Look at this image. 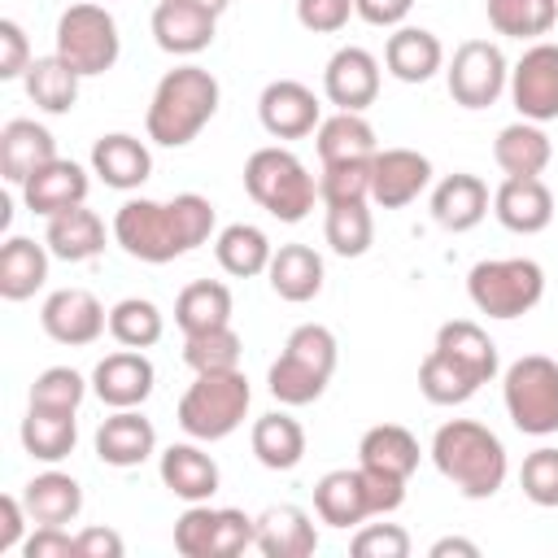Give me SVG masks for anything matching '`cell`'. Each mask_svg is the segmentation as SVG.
<instances>
[{
	"label": "cell",
	"instance_id": "cell-1",
	"mask_svg": "<svg viewBox=\"0 0 558 558\" xmlns=\"http://www.w3.org/2000/svg\"><path fill=\"white\" fill-rule=\"evenodd\" d=\"M214 235V205L201 192H179L174 201L131 196L113 214V240L126 257L166 266Z\"/></svg>",
	"mask_w": 558,
	"mask_h": 558
},
{
	"label": "cell",
	"instance_id": "cell-2",
	"mask_svg": "<svg viewBox=\"0 0 558 558\" xmlns=\"http://www.w3.org/2000/svg\"><path fill=\"white\" fill-rule=\"evenodd\" d=\"M432 462L436 471L466 497V501H488L501 493L506 484V471H510V458H506V445L493 427L475 423V418H449L436 427L432 436Z\"/></svg>",
	"mask_w": 558,
	"mask_h": 558
},
{
	"label": "cell",
	"instance_id": "cell-3",
	"mask_svg": "<svg viewBox=\"0 0 558 558\" xmlns=\"http://www.w3.org/2000/svg\"><path fill=\"white\" fill-rule=\"evenodd\" d=\"M218 100H222V87L205 65H174L153 87L144 131L161 148H183L209 126V118L218 113Z\"/></svg>",
	"mask_w": 558,
	"mask_h": 558
},
{
	"label": "cell",
	"instance_id": "cell-4",
	"mask_svg": "<svg viewBox=\"0 0 558 558\" xmlns=\"http://www.w3.org/2000/svg\"><path fill=\"white\" fill-rule=\"evenodd\" d=\"M336 336L323 323H301L292 327V336L283 340L279 357L266 371V388L279 405H310L327 392L331 375H336Z\"/></svg>",
	"mask_w": 558,
	"mask_h": 558
},
{
	"label": "cell",
	"instance_id": "cell-5",
	"mask_svg": "<svg viewBox=\"0 0 558 558\" xmlns=\"http://www.w3.org/2000/svg\"><path fill=\"white\" fill-rule=\"evenodd\" d=\"M244 192L270 218H279V222H301L314 209V201H318L314 174L283 144H266V148L248 153V161H244Z\"/></svg>",
	"mask_w": 558,
	"mask_h": 558
},
{
	"label": "cell",
	"instance_id": "cell-6",
	"mask_svg": "<svg viewBox=\"0 0 558 558\" xmlns=\"http://www.w3.org/2000/svg\"><path fill=\"white\" fill-rule=\"evenodd\" d=\"M248 401H253V388H248V375L235 366V371H201L187 392L179 397V427L192 436V440H227L244 414H248Z\"/></svg>",
	"mask_w": 558,
	"mask_h": 558
},
{
	"label": "cell",
	"instance_id": "cell-7",
	"mask_svg": "<svg viewBox=\"0 0 558 558\" xmlns=\"http://www.w3.org/2000/svg\"><path fill=\"white\" fill-rule=\"evenodd\" d=\"M466 296L488 318L532 314L541 305V296H545V270L532 257H488V262L471 266Z\"/></svg>",
	"mask_w": 558,
	"mask_h": 558
},
{
	"label": "cell",
	"instance_id": "cell-8",
	"mask_svg": "<svg viewBox=\"0 0 558 558\" xmlns=\"http://www.w3.org/2000/svg\"><path fill=\"white\" fill-rule=\"evenodd\" d=\"M501 401L523 436L558 432V362L545 353H523L501 375Z\"/></svg>",
	"mask_w": 558,
	"mask_h": 558
},
{
	"label": "cell",
	"instance_id": "cell-9",
	"mask_svg": "<svg viewBox=\"0 0 558 558\" xmlns=\"http://www.w3.org/2000/svg\"><path fill=\"white\" fill-rule=\"evenodd\" d=\"M57 57L65 65H74L83 78L92 74H105L118 65V52H122V35H118V22L105 4H70L61 17H57Z\"/></svg>",
	"mask_w": 558,
	"mask_h": 558
},
{
	"label": "cell",
	"instance_id": "cell-10",
	"mask_svg": "<svg viewBox=\"0 0 558 558\" xmlns=\"http://www.w3.org/2000/svg\"><path fill=\"white\" fill-rule=\"evenodd\" d=\"M445 83L453 105L462 109H488L510 87V61L493 39H466L453 48L445 65Z\"/></svg>",
	"mask_w": 558,
	"mask_h": 558
},
{
	"label": "cell",
	"instance_id": "cell-11",
	"mask_svg": "<svg viewBox=\"0 0 558 558\" xmlns=\"http://www.w3.org/2000/svg\"><path fill=\"white\" fill-rule=\"evenodd\" d=\"M510 100L527 122L545 126L558 118V44L536 39L523 48V57L510 65Z\"/></svg>",
	"mask_w": 558,
	"mask_h": 558
},
{
	"label": "cell",
	"instance_id": "cell-12",
	"mask_svg": "<svg viewBox=\"0 0 558 558\" xmlns=\"http://www.w3.org/2000/svg\"><path fill=\"white\" fill-rule=\"evenodd\" d=\"M39 327H44L48 340L83 349V344H96L109 331V310L87 288H57L39 305Z\"/></svg>",
	"mask_w": 558,
	"mask_h": 558
},
{
	"label": "cell",
	"instance_id": "cell-13",
	"mask_svg": "<svg viewBox=\"0 0 558 558\" xmlns=\"http://www.w3.org/2000/svg\"><path fill=\"white\" fill-rule=\"evenodd\" d=\"M257 118H262V131L270 140H305L318 131L323 122V105L318 96L296 83V78H275L262 87L257 96Z\"/></svg>",
	"mask_w": 558,
	"mask_h": 558
},
{
	"label": "cell",
	"instance_id": "cell-14",
	"mask_svg": "<svg viewBox=\"0 0 558 558\" xmlns=\"http://www.w3.org/2000/svg\"><path fill=\"white\" fill-rule=\"evenodd\" d=\"M323 96L344 113H366L379 96V61L357 44L336 48L323 70Z\"/></svg>",
	"mask_w": 558,
	"mask_h": 558
},
{
	"label": "cell",
	"instance_id": "cell-15",
	"mask_svg": "<svg viewBox=\"0 0 558 558\" xmlns=\"http://www.w3.org/2000/svg\"><path fill=\"white\" fill-rule=\"evenodd\" d=\"M432 183V161L418 148H379L371 157V201L379 209H401L418 201Z\"/></svg>",
	"mask_w": 558,
	"mask_h": 558
},
{
	"label": "cell",
	"instance_id": "cell-16",
	"mask_svg": "<svg viewBox=\"0 0 558 558\" xmlns=\"http://www.w3.org/2000/svg\"><path fill=\"white\" fill-rule=\"evenodd\" d=\"M153 384H157V371L153 362L144 357V349H118V353H105L92 371V392L109 405V410H140L148 397H153Z\"/></svg>",
	"mask_w": 558,
	"mask_h": 558
},
{
	"label": "cell",
	"instance_id": "cell-17",
	"mask_svg": "<svg viewBox=\"0 0 558 558\" xmlns=\"http://www.w3.org/2000/svg\"><path fill=\"white\" fill-rule=\"evenodd\" d=\"M96 458L113 471H131L140 462H148L157 453V427L140 414V410H113L100 427H96Z\"/></svg>",
	"mask_w": 558,
	"mask_h": 558
},
{
	"label": "cell",
	"instance_id": "cell-18",
	"mask_svg": "<svg viewBox=\"0 0 558 558\" xmlns=\"http://www.w3.org/2000/svg\"><path fill=\"white\" fill-rule=\"evenodd\" d=\"M92 174L113 192H135L153 174V153L131 131H109L92 144Z\"/></svg>",
	"mask_w": 558,
	"mask_h": 558
},
{
	"label": "cell",
	"instance_id": "cell-19",
	"mask_svg": "<svg viewBox=\"0 0 558 558\" xmlns=\"http://www.w3.org/2000/svg\"><path fill=\"white\" fill-rule=\"evenodd\" d=\"M87 187H92L87 170H83L78 161L57 157V161H48L44 170H35V174L22 183V201H26L31 214L52 218V214H65V209H74V205H87Z\"/></svg>",
	"mask_w": 558,
	"mask_h": 558
},
{
	"label": "cell",
	"instance_id": "cell-20",
	"mask_svg": "<svg viewBox=\"0 0 558 558\" xmlns=\"http://www.w3.org/2000/svg\"><path fill=\"white\" fill-rule=\"evenodd\" d=\"M153 39L161 52L170 57H196L214 44V31H218V17L196 9V4H183V0H161L153 9Z\"/></svg>",
	"mask_w": 558,
	"mask_h": 558
},
{
	"label": "cell",
	"instance_id": "cell-21",
	"mask_svg": "<svg viewBox=\"0 0 558 558\" xmlns=\"http://www.w3.org/2000/svg\"><path fill=\"white\" fill-rule=\"evenodd\" d=\"M48 161H57V140H52L48 126H39L35 118L4 122V131H0V174H4V183L22 187Z\"/></svg>",
	"mask_w": 558,
	"mask_h": 558
},
{
	"label": "cell",
	"instance_id": "cell-22",
	"mask_svg": "<svg viewBox=\"0 0 558 558\" xmlns=\"http://www.w3.org/2000/svg\"><path fill=\"white\" fill-rule=\"evenodd\" d=\"M493 214L514 235H536L554 222V192L545 179H501L493 192Z\"/></svg>",
	"mask_w": 558,
	"mask_h": 558
},
{
	"label": "cell",
	"instance_id": "cell-23",
	"mask_svg": "<svg viewBox=\"0 0 558 558\" xmlns=\"http://www.w3.org/2000/svg\"><path fill=\"white\" fill-rule=\"evenodd\" d=\"M257 554L266 558H310L318 549V527L310 519V510L283 501V506H266L257 514Z\"/></svg>",
	"mask_w": 558,
	"mask_h": 558
},
{
	"label": "cell",
	"instance_id": "cell-24",
	"mask_svg": "<svg viewBox=\"0 0 558 558\" xmlns=\"http://www.w3.org/2000/svg\"><path fill=\"white\" fill-rule=\"evenodd\" d=\"M488 205H493L488 183H484L480 174H466V170L445 174V179L432 187V218H436V227H445V231H453V235L480 227L484 214H488Z\"/></svg>",
	"mask_w": 558,
	"mask_h": 558
},
{
	"label": "cell",
	"instance_id": "cell-25",
	"mask_svg": "<svg viewBox=\"0 0 558 558\" xmlns=\"http://www.w3.org/2000/svg\"><path fill=\"white\" fill-rule=\"evenodd\" d=\"M157 471H161V484H166L179 501H187V506H192V501H209V497L218 493V484H222L218 462H214L201 445H192V440H179V445L161 449Z\"/></svg>",
	"mask_w": 558,
	"mask_h": 558
},
{
	"label": "cell",
	"instance_id": "cell-26",
	"mask_svg": "<svg viewBox=\"0 0 558 558\" xmlns=\"http://www.w3.org/2000/svg\"><path fill=\"white\" fill-rule=\"evenodd\" d=\"M314 514L318 523L327 527H357L371 519V501H366V484H362V471L357 466H336L327 475H318L314 484Z\"/></svg>",
	"mask_w": 558,
	"mask_h": 558
},
{
	"label": "cell",
	"instance_id": "cell-27",
	"mask_svg": "<svg viewBox=\"0 0 558 558\" xmlns=\"http://www.w3.org/2000/svg\"><path fill=\"white\" fill-rule=\"evenodd\" d=\"M549 157H554L549 135L541 131V122H527V118L501 126L493 140V161L501 166L506 179H541Z\"/></svg>",
	"mask_w": 558,
	"mask_h": 558
},
{
	"label": "cell",
	"instance_id": "cell-28",
	"mask_svg": "<svg viewBox=\"0 0 558 558\" xmlns=\"http://www.w3.org/2000/svg\"><path fill=\"white\" fill-rule=\"evenodd\" d=\"M384 65L397 83H427L436 70H445V48L423 26H397L384 44Z\"/></svg>",
	"mask_w": 558,
	"mask_h": 558
},
{
	"label": "cell",
	"instance_id": "cell-29",
	"mask_svg": "<svg viewBox=\"0 0 558 558\" xmlns=\"http://www.w3.org/2000/svg\"><path fill=\"white\" fill-rule=\"evenodd\" d=\"M22 506L31 514V523L44 527H70L83 514V488L74 475L65 471H39L26 488H22Z\"/></svg>",
	"mask_w": 558,
	"mask_h": 558
},
{
	"label": "cell",
	"instance_id": "cell-30",
	"mask_svg": "<svg viewBox=\"0 0 558 558\" xmlns=\"http://www.w3.org/2000/svg\"><path fill=\"white\" fill-rule=\"evenodd\" d=\"M266 279H270L279 301L305 305L323 292V257L310 244H279L270 266H266Z\"/></svg>",
	"mask_w": 558,
	"mask_h": 558
},
{
	"label": "cell",
	"instance_id": "cell-31",
	"mask_svg": "<svg viewBox=\"0 0 558 558\" xmlns=\"http://www.w3.org/2000/svg\"><path fill=\"white\" fill-rule=\"evenodd\" d=\"M44 244H48V253L57 262H92V257L105 253V222L87 205H74L65 214L48 218Z\"/></svg>",
	"mask_w": 558,
	"mask_h": 558
},
{
	"label": "cell",
	"instance_id": "cell-32",
	"mask_svg": "<svg viewBox=\"0 0 558 558\" xmlns=\"http://www.w3.org/2000/svg\"><path fill=\"white\" fill-rule=\"evenodd\" d=\"M48 244L31 235H9L0 248V296L4 301H26L48 283Z\"/></svg>",
	"mask_w": 558,
	"mask_h": 558
},
{
	"label": "cell",
	"instance_id": "cell-33",
	"mask_svg": "<svg viewBox=\"0 0 558 558\" xmlns=\"http://www.w3.org/2000/svg\"><path fill=\"white\" fill-rule=\"evenodd\" d=\"M418 458H423L418 440L401 423H375L357 440V466H371V471H388V475L410 480L418 471Z\"/></svg>",
	"mask_w": 558,
	"mask_h": 558
},
{
	"label": "cell",
	"instance_id": "cell-34",
	"mask_svg": "<svg viewBox=\"0 0 558 558\" xmlns=\"http://www.w3.org/2000/svg\"><path fill=\"white\" fill-rule=\"evenodd\" d=\"M314 148H318V161L323 166H331V161H371L379 153V140H375V126L362 113L336 109L331 118L318 122Z\"/></svg>",
	"mask_w": 558,
	"mask_h": 558
},
{
	"label": "cell",
	"instance_id": "cell-35",
	"mask_svg": "<svg viewBox=\"0 0 558 558\" xmlns=\"http://www.w3.org/2000/svg\"><path fill=\"white\" fill-rule=\"evenodd\" d=\"M17 436H22V449L35 458V462H61V458H70L74 453V445H78V423H74V410H44V405H31L26 410V418H22V427H17Z\"/></svg>",
	"mask_w": 558,
	"mask_h": 558
},
{
	"label": "cell",
	"instance_id": "cell-36",
	"mask_svg": "<svg viewBox=\"0 0 558 558\" xmlns=\"http://www.w3.org/2000/svg\"><path fill=\"white\" fill-rule=\"evenodd\" d=\"M248 445H253V458L266 471H292L305 458V427L288 410H270V414H262L253 423Z\"/></svg>",
	"mask_w": 558,
	"mask_h": 558
},
{
	"label": "cell",
	"instance_id": "cell-37",
	"mask_svg": "<svg viewBox=\"0 0 558 558\" xmlns=\"http://www.w3.org/2000/svg\"><path fill=\"white\" fill-rule=\"evenodd\" d=\"M436 349L449 353L458 366H466L480 384H493L497 371H501L493 336H488L480 323H471V318H449V323H440V331H436Z\"/></svg>",
	"mask_w": 558,
	"mask_h": 558
},
{
	"label": "cell",
	"instance_id": "cell-38",
	"mask_svg": "<svg viewBox=\"0 0 558 558\" xmlns=\"http://www.w3.org/2000/svg\"><path fill=\"white\" fill-rule=\"evenodd\" d=\"M214 257L231 279H253V275H266V266L275 257V244H270V235L262 227L231 222V227H222L214 235Z\"/></svg>",
	"mask_w": 558,
	"mask_h": 558
},
{
	"label": "cell",
	"instance_id": "cell-39",
	"mask_svg": "<svg viewBox=\"0 0 558 558\" xmlns=\"http://www.w3.org/2000/svg\"><path fill=\"white\" fill-rule=\"evenodd\" d=\"M78 83H83V74L74 65H65L57 52L35 57L31 70L22 74V87H26L31 105L44 109V113H70L78 105Z\"/></svg>",
	"mask_w": 558,
	"mask_h": 558
},
{
	"label": "cell",
	"instance_id": "cell-40",
	"mask_svg": "<svg viewBox=\"0 0 558 558\" xmlns=\"http://www.w3.org/2000/svg\"><path fill=\"white\" fill-rule=\"evenodd\" d=\"M174 323L183 336L209 331V327H227L231 323V288L218 279H192L179 296H174Z\"/></svg>",
	"mask_w": 558,
	"mask_h": 558
},
{
	"label": "cell",
	"instance_id": "cell-41",
	"mask_svg": "<svg viewBox=\"0 0 558 558\" xmlns=\"http://www.w3.org/2000/svg\"><path fill=\"white\" fill-rule=\"evenodd\" d=\"M488 26L506 39H541L558 22V0H484Z\"/></svg>",
	"mask_w": 558,
	"mask_h": 558
},
{
	"label": "cell",
	"instance_id": "cell-42",
	"mask_svg": "<svg viewBox=\"0 0 558 558\" xmlns=\"http://www.w3.org/2000/svg\"><path fill=\"white\" fill-rule=\"evenodd\" d=\"M480 388H484V384H480L466 366H458L449 353H440L436 344H432V353L418 362V392H423L432 405H462V401H471Z\"/></svg>",
	"mask_w": 558,
	"mask_h": 558
},
{
	"label": "cell",
	"instance_id": "cell-43",
	"mask_svg": "<svg viewBox=\"0 0 558 558\" xmlns=\"http://www.w3.org/2000/svg\"><path fill=\"white\" fill-rule=\"evenodd\" d=\"M161 331H166V318L148 296H122L118 305H109V336L122 349H153Z\"/></svg>",
	"mask_w": 558,
	"mask_h": 558
},
{
	"label": "cell",
	"instance_id": "cell-44",
	"mask_svg": "<svg viewBox=\"0 0 558 558\" xmlns=\"http://www.w3.org/2000/svg\"><path fill=\"white\" fill-rule=\"evenodd\" d=\"M323 235L331 244L336 257H362L375 240V218L366 209V201H349V205H327V222Z\"/></svg>",
	"mask_w": 558,
	"mask_h": 558
},
{
	"label": "cell",
	"instance_id": "cell-45",
	"mask_svg": "<svg viewBox=\"0 0 558 558\" xmlns=\"http://www.w3.org/2000/svg\"><path fill=\"white\" fill-rule=\"evenodd\" d=\"M240 331L227 323V327H209V331H196V336H183V362L201 375V371H235L240 366Z\"/></svg>",
	"mask_w": 558,
	"mask_h": 558
},
{
	"label": "cell",
	"instance_id": "cell-46",
	"mask_svg": "<svg viewBox=\"0 0 558 558\" xmlns=\"http://www.w3.org/2000/svg\"><path fill=\"white\" fill-rule=\"evenodd\" d=\"M87 388H92V379H83L74 366H48V371H39L35 384H31V405H44V410H74V414H78Z\"/></svg>",
	"mask_w": 558,
	"mask_h": 558
},
{
	"label": "cell",
	"instance_id": "cell-47",
	"mask_svg": "<svg viewBox=\"0 0 558 558\" xmlns=\"http://www.w3.org/2000/svg\"><path fill=\"white\" fill-rule=\"evenodd\" d=\"M318 201L323 205H349L371 201V161H331L318 174Z\"/></svg>",
	"mask_w": 558,
	"mask_h": 558
},
{
	"label": "cell",
	"instance_id": "cell-48",
	"mask_svg": "<svg viewBox=\"0 0 558 558\" xmlns=\"http://www.w3.org/2000/svg\"><path fill=\"white\" fill-rule=\"evenodd\" d=\"M519 488H523V497H527L532 506H541V510H554V506H558V449H554V445H541V449H532V453L523 458V466H519Z\"/></svg>",
	"mask_w": 558,
	"mask_h": 558
},
{
	"label": "cell",
	"instance_id": "cell-49",
	"mask_svg": "<svg viewBox=\"0 0 558 558\" xmlns=\"http://www.w3.org/2000/svg\"><path fill=\"white\" fill-rule=\"evenodd\" d=\"M214 527H218V506L192 501L174 519V549L183 558H214Z\"/></svg>",
	"mask_w": 558,
	"mask_h": 558
},
{
	"label": "cell",
	"instance_id": "cell-50",
	"mask_svg": "<svg viewBox=\"0 0 558 558\" xmlns=\"http://www.w3.org/2000/svg\"><path fill=\"white\" fill-rule=\"evenodd\" d=\"M353 558H410V532L401 523H366L349 541Z\"/></svg>",
	"mask_w": 558,
	"mask_h": 558
},
{
	"label": "cell",
	"instance_id": "cell-51",
	"mask_svg": "<svg viewBox=\"0 0 558 558\" xmlns=\"http://www.w3.org/2000/svg\"><path fill=\"white\" fill-rule=\"evenodd\" d=\"M353 17V0H296V22L314 35H336Z\"/></svg>",
	"mask_w": 558,
	"mask_h": 558
},
{
	"label": "cell",
	"instance_id": "cell-52",
	"mask_svg": "<svg viewBox=\"0 0 558 558\" xmlns=\"http://www.w3.org/2000/svg\"><path fill=\"white\" fill-rule=\"evenodd\" d=\"M31 39L13 17H0V78H22L31 70Z\"/></svg>",
	"mask_w": 558,
	"mask_h": 558
},
{
	"label": "cell",
	"instance_id": "cell-53",
	"mask_svg": "<svg viewBox=\"0 0 558 558\" xmlns=\"http://www.w3.org/2000/svg\"><path fill=\"white\" fill-rule=\"evenodd\" d=\"M362 471V484H366V501H371V514H392L401 501H405V484L401 475H388V471H371V466H357Z\"/></svg>",
	"mask_w": 558,
	"mask_h": 558
},
{
	"label": "cell",
	"instance_id": "cell-54",
	"mask_svg": "<svg viewBox=\"0 0 558 558\" xmlns=\"http://www.w3.org/2000/svg\"><path fill=\"white\" fill-rule=\"evenodd\" d=\"M26 558H78V541L70 536V527H44L35 523V532L22 541Z\"/></svg>",
	"mask_w": 558,
	"mask_h": 558
},
{
	"label": "cell",
	"instance_id": "cell-55",
	"mask_svg": "<svg viewBox=\"0 0 558 558\" xmlns=\"http://www.w3.org/2000/svg\"><path fill=\"white\" fill-rule=\"evenodd\" d=\"M414 0H353V13L366 22V26H384V31H397L405 26Z\"/></svg>",
	"mask_w": 558,
	"mask_h": 558
},
{
	"label": "cell",
	"instance_id": "cell-56",
	"mask_svg": "<svg viewBox=\"0 0 558 558\" xmlns=\"http://www.w3.org/2000/svg\"><path fill=\"white\" fill-rule=\"evenodd\" d=\"M26 523H31V514H26V506H22V497L17 493H4L0 497V554H9V549H22V532H26Z\"/></svg>",
	"mask_w": 558,
	"mask_h": 558
},
{
	"label": "cell",
	"instance_id": "cell-57",
	"mask_svg": "<svg viewBox=\"0 0 558 558\" xmlns=\"http://www.w3.org/2000/svg\"><path fill=\"white\" fill-rule=\"evenodd\" d=\"M78 558H122V536L113 532V527H100V523H92V527H83L78 536Z\"/></svg>",
	"mask_w": 558,
	"mask_h": 558
},
{
	"label": "cell",
	"instance_id": "cell-58",
	"mask_svg": "<svg viewBox=\"0 0 558 558\" xmlns=\"http://www.w3.org/2000/svg\"><path fill=\"white\" fill-rule=\"evenodd\" d=\"M427 554H432V558H449V554H458V558H480V545L466 541V536H440Z\"/></svg>",
	"mask_w": 558,
	"mask_h": 558
},
{
	"label": "cell",
	"instance_id": "cell-59",
	"mask_svg": "<svg viewBox=\"0 0 558 558\" xmlns=\"http://www.w3.org/2000/svg\"><path fill=\"white\" fill-rule=\"evenodd\" d=\"M183 4H196V9H205V13H214V17H222L231 0H183Z\"/></svg>",
	"mask_w": 558,
	"mask_h": 558
}]
</instances>
